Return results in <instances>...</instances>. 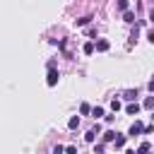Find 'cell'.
Instances as JSON below:
<instances>
[{
  "label": "cell",
  "instance_id": "obj_1",
  "mask_svg": "<svg viewBox=\"0 0 154 154\" xmlns=\"http://www.w3.org/2000/svg\"><path fill=\"white\" fill-rule=\"evenodd\" d=\"M46 82H48V87H55V84H58V70H55L53 65H48V79H46Z\"/></svg>",
  "mask_w": 154,
  "mask_h": 154
},
{
  "label": "cell",
  "instance_id": "obj_2",
  "mask_svg": "<svg viewBox=\"0 0 154 154\" xmlns=\"http://www.w3.org/2000/svg\"><path fill=\"white\" fill-rule=\"evenodd\" d=\"M125 113H128V116H137V113H140V103H137V101H135V103H128V106H125Z\"/></svg>",
  "mask_w": 154,
  "mask_h": 154
},
{
  "label": "cell",
  "instance_id": "obj_3",
  "mask_svg": "<svg viewBox=\"0 0 154 154\" xmlns=\"http://www.w3.org/2000/svg\"><path fill=\"white\" fill-rule=\"evenodd\" d=\"M140 132H144V125H142L140 120H135V123H132V128H130V135L135 137V135H140Z\"/></svg>",
  "mask_w": 154,
  "mask_h": 154
},
{
  "label": "cell",
  "instance_id": "obj_4",
  "mask_svg": "<svg viewBox=\"0 0 154 154\" xmlns=\"http://www.w3.org/2000/svg\"><path fill=\"white\" fill-rule=\"evenodd\" d=\"M108 46H111V43H108L106 38H99V41H96V51H101V53H103V51H108Z\"/></svg>",
  "mask_w": 154,
  "mask_h": 154
},
{
  "label": "cell",
  "instance_id": "obj_5",
  "mask_svg": "<svg viewBox=\"0 0 154 154\" xmlns=\"http://www.w3.org/2000/svg\"><path fill=\"white\" fill-rule=\"evenodd\" d=\"M67 128H70V130H77V128H79V118H77V116H72V118L67 120Z\"/></svg>",
  "mask_w": 154,
  "mask_h": 154
},
{
  "label": "cell",
  "instance_id": "obj_6",
  "mask_svg": "<svg viewBox=\"0 0 154 154\" xmlns=\"http://www.w3.org/2000/svg\"><path fill=\"white\" fill-rule=\"evenodd\" d=\"M123 99H125V101H135V99H137V91H132V89H128V91L123 94Z\"/></svg>",
  "mask_w": 154,
  "mask_h": 154
},
{
  "label": "cell",
  "instance_id": "obj_7",
  "mask_svg": "<svg viewBox=\"0 0 154 154\" xmlns=\"http://www.w3.org/2000/svg\"><path fill=\"white\" fill-rule=\"evenodd\" d=\"M118 137V132H113V130H108V132H103V142H113Z\"/></svg>",
  "mask_w": 154,
  "mask_h": 154
},
{
  "label": "cell",
  "instance_id": "obj_8",
  "mask_svg": "<svg viewBox=\"0 0 154 154\" xmlns=\"http://www.w3.org/2000/svg\"><path fill=\"white\" fill-rule=\"evenodd\" d=\"M113 144H116V149H123V147H125V137H123V135H118V137L113 140Z\"/></svg>",
  "mask_w": 154,
  "mask_h": 154
},
{
  "label": "cell",
  "instance_id": "obj_9",
  "mask_svg": "<svg viewBox=\"0 0 154 154\" xmlns=\"http://www.w3.org/2000/svg\"><path fill=\"white\" fill-rule=\"evenodd\" d=\"M123 19H125L128 24H132V22H135V14H132L130 10H125V12H123Z\"/></svg>",
  "mask_w": 154,
  "mask_h": 154
},
{
  "label": "cell",
  "instance_id": "obj_10",
  "mask_svg": "<svg viewBox=\"0 0 154 154\" xmlns=\"http://www.w3.org/2000/svg\"><path fill=\"white\" fill-rule=\"evenodd\" d=\"M82 51H84L87 55H91V53L96 51V43H84V48H82Z\"/></svg>",
  "mask_w": 154,
  "mask_h": 154
},
{
  "label": "cell",
  "instance_id": "obj_11",
  "mask_svg": "<svg viewBox=\"0 0 154 154\" xmlns=\"http://www.w3.org/2000/svg\"><path fill=\"white\" fill-rule=\"evenodd\" d=\"M142 106H144V108H149V111H154V96H147Z\"/></svg>",
  "mask_w": 154,
  "mask_h": 154
},
{
  "label": "cell",
  "instance_id": "obj_12",
  "mask_svg": "<svg viewBox=\"0 0 154 154\" xmlns=\"http://www.w3.org/2000/svg\"><path fill=\"white\" fill-rule=\"evenodd\" d=\"M79 113H82V116L91 113V106H89V103H82V106H79Z\"/></svg>",
  "mask_w": 154,
  "mask_h": 154
},
{
  "label": "cell",
  "instance_id": "obj_13",
  "mask_svg": "<svg viewBox=\"0 0 154 154\" xmlns=\"http://www.w3.org/2000/svg\"><path fill=\"white\" fill-rule=\"evenodd\" d=\"M96 135H99L96 130H89V132L84 135V140H87V142H94V137H96Z\"/></svg>",
  "mask_w": 154,
  "mask_h": 154
},
{
  "label": "cell",
  "instance_id": "obj_14",
  "mask_svg": "<svg viewBox=\"0 0 154 154\" xmlns=\"http://www.w3.org/2000/svg\"><path fill=\"white\" fill-rule=\"evenodd\" d=\"M91 22V17H82V19H77V26H87Z\"/></svg>",
  "mask_w": 154,
  "mask_h": 154
},
{
  "label": "cell",
  "instance_id": "obj_15",
  "mask_svg": "<svg viewBox=\"0 0 154 154\" xmlns=\"http://www.w3.org/2000/svg\"><path fill=\"white\" fill-rule=\"evenodd\" d=\"M91 113H94V118H101V116H103V108L96 106V108H91Z\"/></svg>",
  "mask_w": 154,
  "mask_h": 154
},
{
  "label": "cell",
  "instance_id": "obj_16",
  "mask_svg": "<svg viewBox=\"0 0 154 154\" xmlns=\"http://www.w3.org/2000/svg\"><path fill=\"white\" fill-rule=\"evenodd\" d=\"M137 149H140V152H149V149H152V144H149V142H142Z\"/></svg>",
  "mask_w": 154,
  "mask_h": 154
},
{
  "label": "cell",
  "instance_id": "obj_17",
  "mask_svg": "<svg viewBox=\"0 0 154 154\" xmlns=\"http://www.w3.org/2000/svg\"><path fill=\"white\" fill-rule=\"evenodd\" d=\"M118 10L125 12V10H128V0H118Z\"/></svg>",
  "mask_w": 154,
  "mask_h": 154
},
{
  "label": "cell",
  "instance_id": "obj_18",
  "mask_svg": "<svg viewBox=\"0 0 154 154\" xmlns=\"http://www.w3.org/2000/svg\"><path fill=\"white\" fill-rule=\"evenodd\" d=\"M111 108H113V111H120V101H118V99H113V103H111Z\"/></svg>",
  "mask_w": 154,
  "mask_h": 154
},
{
  "label": "cell",
  "instance_id": "obj_19",
  "mask_svg": "<svg viewBox=\"0 0 154 154\" xmlns=\"http://www.w3.org/2000/svg\"><path fill=\"white\" fill-rule=\"evenodd\" d=\"M147 38H149V41L154 43V29H149V34H147Z\"/></svg>",
  "mask_w": 154,
  "mask_h": 154
},
{
  "label": "cell",
  "instance_id": "obj_20",
  "mask_svg": "<svg viewBox=\"0 0 154 154\" xmlns=\"http://www.w3.org/2000/svg\"><path fill=\"white\" fill-rule=\"evenodd\" d=\"M149 89H152V91H154V77H152V82H149Z\"/></svg>",
  "mask_w": 154,
  "mask_h": 154
},
{
  "label": "cell",
  "instance_id": "obj_21",
  "mask_svg": "<svg viewBox=\"0 0 154 154\" xmlns=\"http://www.w3.org/2000/svg\"><path fill=\"white\" fill-rule=\"evenodd\" d=\"M149 19H152V22H154V10H152V12H149Z\"/></svg>",
  "mask_w": 154,
  "mask_h": 154
}]
</instances>
